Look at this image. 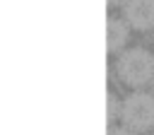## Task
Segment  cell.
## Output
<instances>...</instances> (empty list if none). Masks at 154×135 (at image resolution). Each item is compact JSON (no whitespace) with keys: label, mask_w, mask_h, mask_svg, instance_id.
I'll list each match as a JSON object with an SVG mask.
<instances>
[{"label":"cell","mask_w":154,"mask_h":135,"mask_svg":"<svg viewBox=\"0 0 154 135\" xmlns=\"http://www.w3.org/2000/svg\"><path fill=\"white\" fill-rule=\"evenodd\" d=\"M106 2H108V5H120L123 0H106Z\"/></svg>","instance_id":"52a82bcc"},{"label":"cell","mask_w":154,"mask_h":135,"mask_svg":"<svg viewBox=\"0 0 154 135\" xmlns=\"http://www.w3.org/2000/svg\"><path fill=\"white\" fill-rule=\"evenodd\" d=\"M118 77L130 87H144L154 80V55L144 48H128L118 58Z\"/></svg>","instance_id":"6da1fadb"},{"label":"cell","mask_w":154,"mask_h":135,"mask_svg":"<svg viewBox=\"0 0 154 135\" xmlns=\"http://www.w3.org/2000/svg\"><path fill=\"white\" fill-rule=\"evenodd\" d=\"M120 121L125 128H130L135 133L154 128V96L144 94V92L130 94L120 104Z\"/></svg>","instance_id":"7a4b0ae2"},{"label":"cell","mask_w":154,"mask_h":135,"mask_svg":"<svg viewBox=\"0 0 154 135\" xmlns=\"http://www.w3.org/2000/svg\"><path fill=\"white\" fill-rule=\"evenodd\" d=\"M108 135H135V130H130V128H116V130H111Z\"/></svg>","instance_id":"8992f818"},{"label":"cell","mask_w":154,"mask_h":135,"mask_svg":"<svg viewBox=\"0 0 154 135\" xmlns=\"http://www.w3.org/2000/svg\"><path fill=\"white\" fill-rule=\"evenodd\" d=\"M123 19L130 29L147 31L154 27V0H123Z\"/></svg>","instance_id":"3957f363"},{"label":"cell","mask_w":154,"mask_h":135,"mask_svg":"<svg viewBox=\"0 0 154 135\" xmlns=\"http://www.w3.org/2000/svg\"><path fill=\"white\" fill-rule=\"evenodd\" d=\"M116 111H118V101H116V96L108 92V94H106V118L111 121V118L116 116Z\"/></svg>","instance_id":"5b68a950"},{"label":"cell","mask_w":154,"mask_h":135,"mask_svg":"<svg viewBox=\"0 0 154 135\" xmlns=\"http://www.w3.org/2000/svg\"><path fill=\"white\" fill-rule=\"evenodd\" d=\"M128 39H130V24L120 17H108L106 19V51L108 53L123 51Z\"/></svg>","instance_id":"277c9868"}]
</instances>
